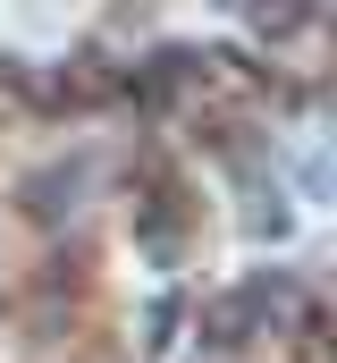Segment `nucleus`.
<instances>
[{"label":"nucleus","mask_w":337,"mask_h":363,"mask_svg":"<svg viewBox=\"0 0 337 363\" xmlns=\"http://www.w3.org/2000/svg\"><path fill=\"white\" fill-rule=\"evenodd\" d=\"M202 338H211L219 355H228V347H245V338H253V304H245V287H236V296H219V304L202 313Z\"/></svg>","instance_id":"nucleus-1"},{"label":"nucleus","mask_w":337,"mask_h":363,"mask_svg":"<svg viewBox=\"0 0 337 363\" xmlns=\"http://www.w3.org/2000/svg\"><path fill=\"white\" fill-rule=\"evenodd\" d=\"M168 330H177V296H161V304H152V330H144V338H152V347H168Z\"/></svg>","instance_id":"nucleus-2"}]
</instances>
